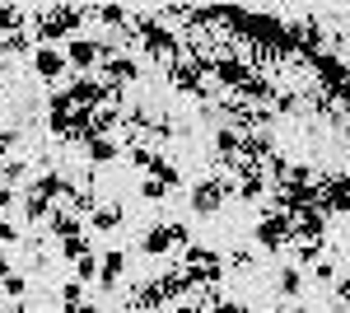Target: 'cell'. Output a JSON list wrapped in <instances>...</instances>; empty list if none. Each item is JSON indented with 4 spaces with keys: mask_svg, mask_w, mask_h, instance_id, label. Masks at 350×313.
Returning a JSON list of instances; mask_svg holds the SVG:
<instances>
[{
    "mask_svg": "<svg viewBox=\"0 0 350 313\" xmlns=\"http://www.w3.org/2000/svg\"><path fill=\"white\" fill-rule=\"evenodd\" d=\"M61 52H66L70 75H94V71L103 66V56H112L117 47H112V42H103V38H70Z\"/></svg>",
    "mask_w": 350,
    "mask_h": 313,
    "instance_id": "cell-1",
    "label": "cell"
},
{
    "mask_svg": "<svg viewBox=\"0 0 350 313\" xmlns=\"http://www.w3.org/2000/svg\"><path fill=\"white\" fill-rule=\"evenodd\" d=\"M252 248H257V253H285V248H290V215L262 210L257 225H252Z\"/></svg>",
    "mask_w": 350,
    "mask_h": 313,
    "instance_id": "cell-2",
    "label": "cell"
},
{
    "mask_svg": "<svg viewBox=\"0 0 350 313\" xmlns=\"http://www.w3.org/2000/svg\"><path fill=\"white\" fill-rule=\"evenodd\" d=\"M140 75H145V71H140V61H135L131 52H112V56H103V66H98V79H103L108 89H122V94L135 89Z\"/></svg>",
    "mask_w": 350,
    "mask_h": 313,
    "instance_id": "cell-3",
    "label": "cell"
},
{
    "mask_svg": "<svg viewBox=\"0 0 350 313\" xmlns=\"http://www.w3.org/2000/svg\"><path fill=\"white\" fill-rule=\"evenodd\" d=\"M28 66H33V75L42 79V84H52V89L70 75V66H66V52H61V47H38V52L28 56Z\"/></svg>",
    "mask_w": 350,
    "mask_h": 313,
    "instance_id": "cell-4",
    "label": "cell"
},
{
    "mask_svg": "<svg viewBox=\"0 0 350 313\" xmlns=\"http://www.w3.org/2000/svg\"><path fill=\"white\" fill-rule=\"evenodd\" d=\"M122 225H126V210H122V201H112V197H103V201H98V210L84 220L89 238H108V234H117Z\"/></svg>",
    "mask_w": 350,
    "mask_h": 313,
    "instance_id": "cell-5",
    "label": "cell"
},
{
    "mask_svg": "<svg viewBox=\"0 0 350 313\" xmlns=\"http://www.w3.org/2000/svg\"><path fill=\"white\" fill-rule=\"evenodd\" d=\"M122 281H126V248H103L98 253V281L94 286L103 290V295H112Z\"/></svg>",
    "mask_w": 350,
    "mask_h": 313,
    "instance_id": "cell-6",
    "label": "cell"
},
{
    "mask_svg": "<svg viewBox=\"0 0 350 313\" xmlns=\"http://www.w3.org/2000/svg\"><path fill=\"white\" fill-rule=\"evenodd\" d=\"M122 140L117 136H94V140H84L80 145V155L89 159V168H108V164H122Z\"/></svg>",
    "mask_w": 350,
    "mask_h": 313,
    "instance_id": "cell-7",
    "label": "cell"
},
{
    "mask_svg": "<svg viewBox=\"0 0 350 313\" xmlns=\"http://www.w3.org/2000/svg\"><path fill=\"white\" fill-rule=\"evenodd\" d=\"M42 229H47V238H56V243L89 234V229H84V215H75V210H61V206L47 215V225H42Z\"/></svg>",
    "mask_w": 350,
    "mask_h": 313,
    "instance_id": "cell-8",
    "label": "cell"
},
{
    "mask_svg": "<svg viewBox=\"0 0 350 313\" xmlns=\"http://www.w3.org/2000/svg\"><path fill=\"white\" fill-rule=\"evenodd\" d=\"M304 290H308V276L299 271L295 262H285V266L275 271V295H280L285 304H299V299H304Z\"/></svg>",
    "mask_w": 350,
    "mask_h": 313,
    "instance_id": "cell-9",
    "label": "cell"
},
{
    "mask_svg": "<svg viewBox=\"0 0 350 313\" xmlns=\"http://www.w3.org/2000/svg\"><path fill=\"white\" fill-rule=\"evenodd\" d=\"M33 52H38V42H33V33H28V28L0 38V61H5V66H10V61H19V56H33Z\"/></svg>",
    "mask_w": 350,
    "mask_h": 313,
    "instance_id": "cell-10",
    "label": "cell"
},
{
    "mask_svg": "<svg viewBox=\"0 0 350 313\" xmlns=\"http://www.w3.org/2000/svg\"><path fill=\"white\" fill-rule=\"evenodd\" d=\"M28 295H33L28 271H10V276H0V299H28Z\"/></svg>",
    "mask_w": 350,
    "mask_h": 313,
    "instance_id": "cell-11",
    "label": "cell"
},
{
    "mask_svg": "<svg viewBox=\"0 0 350 313\" xmlns=\"http://www.w3.org/2000/svg\"><path fill=\"white\" fill-rule=\"evenodd\" d=\"M28 238V229L14 220V215H0V253H10V248H19Z\"/></svg>",
    "mask_w": 350,
    "mask_h": 313,
    "instance_id": "cell-12",
    "label": "cell"
},
{
    "mask_svg": "<svg viewBox=\"0 0 350 313\" xmlns=\"http://www.w3.org/2000/svg\"><path fill=\"white\" fill-rule=\"evenodd\" d=\"M89 253H98L89 234H80V238H66V243H61V262H66V266H75V262H80V258H89Z\"/></svg>",
    "mask_w": 350,
    "mask_h": 313,
    "instance_id": "cell-13",
    "label": "cell"
},
{
    "mask_svg": "<svg viewBox=\"0 0 350 313\" xmlns=\"http://www.w3.org/2000/svg\"><path fill=\"white\" fill-rule=\"evenodd\" d=\"M19 28H28L24 10H19V5H0V38H5V33H19Z\"/></svg>",
    "mask_w": 350,
    "mask_h": 313,
    "instance_id": "cell-14",
    "label": "cell"
},
{
    "mask_svg": "<svg viewBox=\"0 0 350 313\" xmlns=\"http://www.w3.org/2000/svg\"><path fill=\"white\" fill-rule=\"evenodd\" d=\"M135 192H140V201H163V197H168V187H163L159 178H150V173H140Z\"/></svg>",
    "mask_w": 350,
    "mask_h": 313,
    "instance_id": "cell-15",
    "label": "cell"
},
{
    "mask_svg": "<svg viewBox=\"0 0 350 313\" xmlns=\"http://www.w3.org/2000/svg\"><path fill=\"white\" fill-rule=\"evenodd\" d=\"M70 276H75L80 286H94V281H98V253H89V258H80V262H75V271H70Z\"/></svg>",
    "mask_w": 350,
    "mask_h": 313,
    "instance_id": "cell-16",
    "label": "cell"
},
{
    "mask_svg": "<svg viewBox=\"0 0 350 313\" xmlns=\"http://www.w3.org/2000/svg\"><path fill=\"white\" fill-rule=\"evenodd\" d=\"M308 281H318V286H332V281H336V262L323 258L318 266H313V271H308Z\"/></svg>",
    "mask_w": 350,
    "mask_h": 313,
    "instance_id": "cell-17",
    "label": "cell"
},
{
    "mask_svg": "<svg viewBox=\"0 0 350 313\" xmlns=\"http://www.w3.org/2000/svg\"><path fill=\"white\" fill-rule=\"evenodd\" d=\"M0 215H19V187H0Z\"/></svg>",
    "mask_w": 350,
    "mask_h": 313,
    "instance_id": "cell-18",
    "label": "cell"
},
{
    "mask_svg": "<svg viewBox=\"0 0 350 313\" xmlns=\"http://www.w3.org/2000/svg\"><path fill=\"white\" fill-rule=\"evenodd\" d=\"M211 313H252L243 299H234V295H219L215 304H211Z\"/></svg>",
    "mask_w": 350,
    "mask_h": 313,
    "instance_id": "cell-19",
    "label": "cell"
},
{
    "mask_svg": "<svg viewBox=\"0 0 350 313\" xmlns=\"http://www.w3.org/2000/svg\"><path fill=\"white\" fill-rule=\"evenodd\" d=\"M341 304H350V276H346V281H336V309H341Z\"/></svg>",
    "mask_w": 350,
    "mask_h": 313,
    "instance_id": "cell-20",
    "label": "cell"
},
{
    "mask_svg": "<svg viewBox=\"0 0 350 313\" xmlns=\"http://www.w3.org/2000/svg\"><path fill=\"white\" fill-rule=\"evenodd\" d=\"M0 313H33V309H28V299H5V309H0Z\"/></svg>",
    "mask_w": 350,
    "mask_h": 313,
    "instance_id": "cell-21",
    "label": "cell"
},
{
    "mask_svg": "<svg viewBox=\"0 0 350 313\" xmlns=\"http://www.w3.org/2000/svg\"><path fill=\"white\" fill-rule=\"evenodd\" d=\"M75 313H108V309H103V304H94V299H84V304H80Z\"/></svg>",
    "mask_w": 350,
    "mask_h": 313,
    "instance_id": "cell-22",
    "label": "cell"
}]
</instances>
